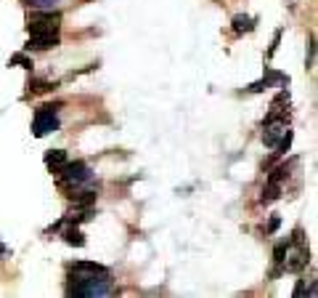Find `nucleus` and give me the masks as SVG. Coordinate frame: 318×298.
<instances>
[{
    "label": "nucleus",
    "instance_id": "f257e3e1",
    "mask_svg": "<svg viewBox=\"0 0 318 298\" xmlns=\"http://www.w3.org/2000/svg\"><path fill=\"white\" fill-rule=\"evenodd\" d=\"M66 293H69V296H88V298H96V296H114V285H112L109 272H104V274L72 272V274H69Z\"/></svg>",
    "mask_w": 318,
    "mask_h": 298
},
{
    "label": "nucleus",
    "instance_id": "f03ea898",
    "mask_svg": "<svg viewBox=\"0 0 318 298\" xmlns=\"http://www.w3.org/2000/svg\"><path fill=\"white\" fill-rule=\"evenodd\" d=\"M59 184L61 187H72V192L77 187H82V184H88V181L93 179V173H90V168L85 165V163H80V160H74V163H66L59 168Z\"/></svg>",
    "mask_w": 318,
    "mask_h": 298
},
{
    "label": "nucleus",
    "instance_id": "7ed1b4c3",
    "mask_svg": "<svg viewBox=\"0 0 318 298\" xmlns=\"http://www.w3.org/2000/svg\"><path fill=\"white\" fill-rule=\"evenodd\" d=\"M56 128H59L56 106H53V104H45V106H40V109L35 112V120H32V133L37 136V139H43L45 133L56 131Z\"/></svg>",
    "mask_w": 318,
    "mask_h": 298
},
{
    "label": "nucleus",
    "instance_id": "20e7f679",
    "mask_svg": "<svg viewBox=\"0 0 318 298\" xmlns=\"http://www.w3.org/2000/svg\"><path fill=\"white\" fill-rule=\"evenodd\" d=\"M59 21H61V13L59 11H48V13H32L29 16V35H43V32H59Z\"/></svg>",
    "mask_w": 318,
    "mask_h": 298
},
{
    "label": "nucleus",
    "instance_id": "39448f33",
    "mask_svg": "<svg viewBox=\"0 0 318 298\" xmlns=\"http://www.w3.org/2000/svg\"><path fill=\"white\" fill-rule=\"evenodd\" d=\"M59 45V32H43V35H29L27 51H48Z\"/></svg>",
    "mask_w": 318,
    "mask_h": 298
},
{
    "label": "nucleus",
    "instance_id": "423d86ee",
    "mask_svg": "<svg viewBox=\"0 0 318 298\" xmlns=\"http://www.w3.org/2000/svg\"><path fill=\"white\" fill-rule=\"evenodd\" d=\"M286 131V123H281V120H273V123H265V131H262V144L265 147L273 149L278 139H281V133Z\"/></svg>",
    "mask_w": 318,
    "mask_h": 298
},
{
    "label": "nucleus",
    "instance_id": "0eeeda50",
    "mask_svg": "<svg viewBox=\"0 0 318 298\" xmlns=\"http://www.w3.org/2000/svg\"><path fill=\"white\" fill-rule=\"evenodd\" d=\"M308 261H310V253H308V248L305 245H300V250L294 253L289 261H284V272H302L308 266Z\"/></svg>",
    "mask_w": 318,
    "mask_h": 298
},
{
    "label": "nucleus",
    "instance_id": "6e6552de",
    "mask_svg": "<svg viewBox=\"0 0 318 298\" xmlns=\"http://www.w3.org/2000/svg\"><path fill=\"white\" fill-rule=\"evenodd\" d=\"M69 272H82V274H104L109 272L106 266H101L96 261H74L72 266H69Z\"/></svg>",
    "mask_w": 318,
    "mask_h": 298
},
{
    "label": "nucleus",
    "instance_id": "1a4fd4ad",
    "mask_svg": "<svg viewBox=\"0 0 318 298\" xmlns=\"http://www.w3.org/2000/svg\"><path fill=\"white\" fill-rule=\"evenodd\" d=\"M61 237H64L66 245H74V248H82V245H85V234L80 232V229H77V224H69Z\"/></svg>",
    "mask_w": 318,
    "mask_h": 298
},
{
    "label": "nucleus",
    "instance_id": "9d476101",
    "mask_svg": "<svg viewBox=\"0 0 318 298\" xmlns=\"http://www.w3.org/2000/svg\"><path fill=\"white\" fill-rule=\"evenodd\" d=\"M66 163V152L64 149H51L48 155H45V165L51 168V173H59V168Z\"/></svg>",
    "mask_w": 318,
    "mask_h": 298
},
{
    "label": "nucleus",
    "instance_id": "9b49d317",
    "mask_svg": "<svg viewBox=\"0 0 318 298\" xmlns=\"http://www.w3.org/2000/svg\"><path fill=\"white\" fill-rule=\"evenodd\" d=\"M254 29V19L247 16V13H239V16H234V32L242 35V32H252Z\"/></svg>",
    "mask_w": 318,
    "mask_h": 298
},
{
    "label": "nucleus",
    "instance_id": "f8f14e48",
    "mask_svg": "<svg viewBox=\"0 0 318 298\" xmlns=\"http://www.w3.org/2000/svg\"><path fill=\"white\" fill-rule=\"evenodd\" d=\"M278 197H281V187L276 184V181H268V187L262 189V202H273V200H278Z\"/></svg>",
    "mask_w": 318,
    "mask_h": 298
},
{
    "label": "nucleus",
    "instance_id": "ddd939ff",
    "mask_svg": "<svg viewBox=\"0 0 318 298\" xmlns=\"http://www.w3.org/2000/svg\"><path fill=\"white\" fill-rule=\"evenodd\" d=\"M292 139H294V133L289 131V128H286V131L281 133V139H278V144H276V155H286V152H289V147H292Z\"/></svg>",
    "mask_w": 318,
    "mask_h": 298
},
{
    "label": "nucleus",
    "instance_id": "4468645a",
    "mask_svg": "<svg viewBox=\"0 0 318 298\" xmlns=\"http://www.w3.org/2000/svg\"><path fill=\"white\" fill-rule=\"evenodd\" d=\"M53 88H56V83H48V80H32L29 83V91H32V94H48Z\"/></svg>",
    "mask_w": 318,
    "mask_h": 298
},
{
    "label": "nucleus",
    "instance_id": "2eb2a0df",
    "mask_svg": "<svg viewBox=\"0 0 318 298\" xmlns=\"http://www.w3.org/2000/svg\"><path fill=\"white\" fill-rule=\"evenodd\" d=\"M8 67H24V70H32V59L27 53H16V56L8 59Z\"/></svg>",
    "mask_w": 318,
    "mask_h": 298
},
{
    "label": "nucleus",
    "instance_id": "dca6fc26",
    "mask_svg": "<svg viewBox=\"0 0 318 298\" xmlns=\"http://www.w3.org/2000/svg\"><path fill=\"white\" fill-rule=\"evenodd\" d=\"M286 253H289V240H284V242H278V245H276V250H273V261L281 266V264L286 261Z\"/></svg>",
    "mask_w": 318,
    "mask_h": 298
},
{
    "label": "nucleus",
    "instance_id": "f3484780",
    "mask_svg": "<svg viewBox=\"0 0 318 298\" xmlns=\"http://www.w3.org/2000/svg\"><path fill=\"white\" fill-rule=\"evenodd\" d=\"M286 176H289V168H286V165H278L276 171L270 173V179H268V181H276V184H281V181L286 179Z\"/></svg>",
    "mask_w": 318,
    "mask_h": 298
},
{
    "label": "nucleus",
    "instance_id": "a211bd4d",
    "mask_svg": "<svg viewBox=\"0 0 318 298\" xmlns=\"http://www.w3.org/2000/svg\"><path fill=\"white\" fill-rule=\"evenodd\" d=\"M27 5H32V8H53L56 0H27Z\"/></svg>",
    "mask_w": 318,
    "mask_h": 298
},
{
    "label": "nucleus",
    "instance_id": "6ab92c4d",
    "mask_svg": "<svg viewBox=\"0 0 318 298\" xmlns=\"http://www.w3.org/2000/svg\"><path fill=\"white\" fill-rule=\"evenodd\" d=\"M278 40H281V29H278V32H276V37H273V45H270V51H268V59L276 53V48H278Z\"/></svg>",
    "mask_w": 318,
    "mask_h": 298
},
{
    "label": "nucleus",
    "instance_id": "aec40b11",
    "mask_svg": "<svg viewBox=\"0 0 318 298\" xmlns=\"http://www.w3.org/2000/svg\"><path fill=\"white\" fill-rule=\"evenodd\" d=\"M278 224H281V218H278V216H273V218H270V221H268V232H270V234H273V232H276V229H278Z\"/></svg>",
    "mask_w": 318,
    "mask_h": 298
},
{
    "label": "nucleus",
    "instance_id": "412c9836",
    "mask_svg": "<svg viewBox=\"0 0 318 298\" xmlns=\"http://www.w3.org/2000/svg\"><path fill=\"white\" fill-rule=\"evenodd\" d=\"M313 37H310V51H308V67H313Z\"/></svg>",
    "mask_w": 318,
    "mask_h": 298
},
{
    "label": "nucleus",
    "instance_id": "4be33fe9",
    "mask_svg": "<svg viewBox=\"0 0 318 298\" xmlns=\"http://www.w3.org/2000/svg\"><path fill=\"white\" fill-rule=\"evenodd\" d=\"M302 293H305V285H302V280H300L297 288H294V296H302Z\"/></svg>",
    "mask_w": 318,
    "mask_h": 298
},
{
    "label": "nucleus",
    "instance_id": "5701e85b",
    "mask_svg": "<svg viewBox=\"0 0 318 298\" xmlns=\"http://www.w3.org/2000/svg\"><path fill=\"white\" fill-rule=\"evenodd\" d=\"M5 256V248H3V242H0V258H3Z\"/></svg>",
    "mask_w": 318,
    "mask_h": 298
}]
</instances>
